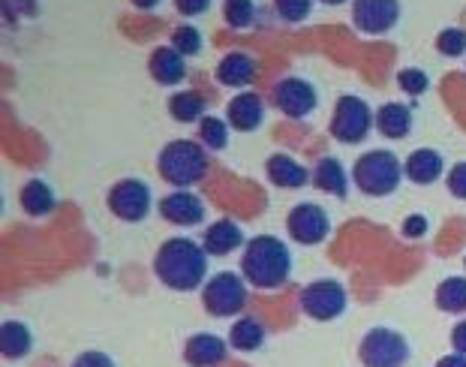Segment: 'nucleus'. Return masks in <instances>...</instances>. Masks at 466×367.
Wrapping results in <instances>:
<instances>
[{
    "mask_svg": "<svg viewBox=\"0 0 466 367\" xmlns=\"http://www.w3.org/2000/svg\"><path fill=\"white\" fill-rule=\"evenodd\" d=\"M172 46H175L184 57H196V55H199L202 48H205V39H202V31H199V27L181 25V27H175Z\"/></svg>",
    "mask_w": 466,
    "mask_h": 367,
    "instance_id": "obj_31",
    "label": "nucleus"
},
{
    "mask_svg": "<svg viewBox=\"0 0 466 367\" xmlns=\"http://www.w3.org/2000/svg\"><path fill=\"white\" fill-rule=\"evenodd\" d=\"M147 69H151V78L163 87H175L187 78V57L177 52V48L168 46H157L151 52V61H147Z\"/></svg>",
    "mask_w": 466,
    "mask_h": 367,
    "instance_id": "obj_15",
    "label": "nucleus"
},
{
    "mask_svg": "<svg viewBox=\"0 0 466 367\" xmlns=\"http://www.w3.org/2000/svg\"><path fill=\"white\" fill-rule=\"evenodd\" d=\"M265 175H268V181H271L274 187H280V190H299V187H307V181L313 178V172H307V166H301L289 154L268 157Z\"/></svg>",
    "mask_w": 466,
    "mask_h": 367,
    "instance_id": "obj_16",
    "label": "nucleus"
},
{
    "mask_svg": "<svg viewBox=\"0 0 466 367\" xmlns=\"http://www.w3.org/2000/svg\"><path fill=\"white\" fill-rule=\"evenodd\" d=\"M346 304H350V295H346V286L340 280H313L301 290V311L316 322H331L337 316H343Z\"/></svg>",
    "mask_w": 466,
    "mask_h": 367,
    "instance_id": "obj_9",
    "label": "nucleus"
},
{
    "mask_svg": "<svg viewBox=\"0 0 466 367\" xmlns=\"http://www.w3.org/2000/svg\"><path fill=\"white\" fill-rule=\"evenodd\" d=\"M436 307L442 313H463L466 311V277H445L436 286Z\"/></svg>",
    "mask_w": 466,
    "mask_h": 367,
    "instance_id": "obj_27",
    "label": "nucleus"
},
{
    "mask_svg": "<svg viewBox=\"0 0 466 367\" xmlns=\"http://www.w3.org/2000/svg\"><path fill=\"white\" fill-rule=\"evenodd\" d=\"M286 232L292 241H299L304 247L322 244L331 232V217L322 205L316 202H299L286 217Z\"/></svg>",
    "mask_w": 466,
    "mask_h": 367,
    "instance_id": "obj_10",
    "label": "nucleus"
},
{
    "mask_svg": "<svg viewBox=\"0 0 466 367\" xmlns=\"http://www.w3.org/2000/svg\"><path fill=\"white\" fill-rule=\"evenodd\" d=\"M241 274L256 290H280L292 274V250L277 235H256L244 244Z\"/></svg>",
    "mask_w": 466,
    "mask_h": 367,
    "instance_id": "obj_2",
    "label": "nucleus"
},
{
    "mask_svg": "<svg viewBox=\"0 0 466 367\" xmlns=\"http://www.w3.org/2000/svg\"><path fill=\"white\" fill-rule=\"evenodd\" d=\"M69 367H115V362L108 359L106 352H100V350H87V352L78 355V359Z\"/></svg>",
    "mask_w": 466,
    "mask_h": 367,
    "instance_id": "obj_36",
    "label": "nucleus"
},
{
    "mask_svg": "<svg viewBox=\"0 0 466 367\" xmlns=\"http://www.w3.org/2000/svg\"><path fill=\"white\" fill-rule=\"evenodd\" d=\"M130 4H133L136 9H142V13H151V9L160 6L163 0H130Z\"/></svg>",
    "mask_w": 466,
    "mask_h": 367,
    "instance_id": "obj_40",
    "label": "nucleus"
},
{
    "mask_svg": "<svg viewBox=\"0 0 466 367\" xmlns=\"http://www.w3.org/2000/svg\"><path fill=\"white\" fill-rule=\"evenodd\" d=\"M202 304L205 311L217 320H229L247 307V280L244 274L235 271H217L202 286Z\"/></svg>",
    "mask_w": 466,
    "mask_h": 367,
    "instance_id": "obj_5",
    "label": "nucleus"
},
{
    "mask_svg": "<svg viewBox=\"0 0 466 367\" xmlns=\"http://www.w3.org/2000/svg\"><path fill=\"white\" fill-rule=\"evenodd\" d=\"M208 166H211L208 148L193 138H175L157 157V172L175 190H190L193 184H199L208 175Z\"/></svg>",
    "mask_w": 466,
    "mask_h": 367,
    "instance_id": "obj_3",
    "label": "nucleus"
},
{
    "mask_svg": "<svg viewBox=\"0 0 466 367\" xmlns=\"http://www.w3.org/2000/svg\"><path fill=\"white\" fill-rule=\"evenodd\" d=\"M428 229H431V220H428L424 214H410V217L403 220V226H400V232H403L406 238H412V241H415V238H424V235H428Z\"/></svg>",
    "mask_w": 466,
    "mask_h": 367,
    "instance_id": "obj_35",
    "label": "nucleus"
},
{
    "mask_svg": "<svg viewBox=\"0 0 466 367\" xmlns=\"http://www.w3.org/2000/svg\"><path fill=\"white\" fill-rule=\"evenodd\" d=\"M18 202H22L27 217H48L55 211V193L43 178H31L18 193Z\"/></svg>",
    "mask_w": 466,
    "mask_h": 367,
    "instance_id": "obj_23",
    "label": "nucleus"
},
{
    "mask_svg": "<svg viewBox=\"0 0 466 367\" xmlns=\"http://www.w3.org/2000/svg\"><path fill=\"white\" fill-rule=\"evenodd\" d=\"M214 0H175L177 13L187 15V18H196V15H205L211 9Z\"/></svg>",
    "mask_w": 466,
    "mask_h": 367,
    "instance_id": "obj_37",
    "label": "nucleus"
},
{
    "mask_svg": "<svg viewBox=\"0 0 466 367\" xmlns=\"http://www.w3.org/2000/svg\"><path fill=\"white\" fill-rule=\"evenodd\" d=\"M256 73H259V64H256V57L247 55V52H229L214 69L217 82L226 85V87H247V85H253Z\"/></svg>",
    "mask_w": 466,
    "mask_h": 367,
    "instance_id": "obj_18",
    "label": "nucleus"
},
{
    "mask_svg": "<svg viewBox=\"0 0 466 367\" xmlns=\"http://www.w3.org/2000/svg\"><path fill=\"white\" fill-rule=\"evenodd\" d=\"M0 350H4L6 359H25V355L34 350L31 329L18 320H6L4 331H0Z\"/></svg>",
    "mask_w": 466,
    "mask_h": 367,
    "instance_id": "obj_24",
    "label": "nucleus"
},
{
    "mask_svg": "<svg viewBox=\"0 0 466 367\" xmlns=\"http://www.w3.org/2000/svg\"><path fill=\"white\" fill-rule=\"evenodd\" d=\"M400 22V0H352V25L367 36L391 34Z\"/></svg>",
    "mask_w": 466,
    "mask_h": 367,
    "instance_id": "obj_12",
    "label": "nucleus"
},
{
    "mask_svg": "<svg viewBox=\"0 0 466 367\" xmlns=\"http://www.w3.org/2000/svg\"><path fill=\"white\" fill-rule=\"evenodd\" d=\"M376 130L385 138H406L412 133V108L403 103H385L376 112Z\"/></svg>",
    "mask_w": 466,
    "mask_h": 367,
    "instance_id": "obj_22",
    "label": "nucleus"
},
{
    "mask_svg": "<svg viewBox=\"0 0 466 367\" xmlns=\"http://www.w3.org/2000/svg\"><path fill=\"white\" fill-rule=\"evenodd\" d=\"M403 163L398 154L391 151H367L361 154L359 160L352 166V181L355 187L364 193V196H376V199H382V196H391L394 190L400 187L403 181Z\"/></svg>",
    "mask_w": 466,
    "mask_h": 367,
    "instance_id": "obj_4",
    "label": "nucleus"
},
{
    "mask_svg": "<svg viewBox=\"0 0 466 367\" xmlns=\"http://www.w3.org/2000/svg\"><path fill=\"white\" fill-rule=\"evenodd\" d=\"M256 0H223V18L226 25L235 27V31H247V27L256 25Z\"/></svg>",
    "mask_w": 466,
    "mask_h": 367,
    "instance_id": "obj_28",
    "label": "nucleus"
},
{
    "mask_svg": "<svg viewBox=\"0 0 466 367\" xmlns=\"http://www.w3.org/2000/svg\"><path fill=\"white\" fill-rule=\"evenodd\" d=\"M403 172L412 184L428 187L433 181H440L445 172V157L436 151V148H415V151L406 157Z\"/></svg>",
    "mask_w": 466,
    "mask_h": 367,
    "instance_id": "obj_17",
    "label": "nucleus"
},
{
    "mask_svg": "<svg viewBox=\"0 0 466 367\" xmlns=\"http://www.w3.org/2000/svg\"><path fill=\"white\" fill-rule=\"evenodd\" d=\"M398 85H400L403 94L421 97L431 87V76L424 73V69H419V66H406V69H400V73H398Z\"/></svg>",
    "mask_w": 466,
    "mask_h": 367,
    "instance_id": "obj_33",
    "label": "nucleus"
},
{
    "mask_svg": "<svg viewBox=\"0 0 466 367\" xmlns=\"http://www.w3.org/2000/svg\"><path fill=\"white\" fill-rule=\"evenodd\" d=\"M199 138L208 151H223L229 145V121L223 117H214V115H205L199 121Z\"/></svg>",
    "mask_w": 466,
    "mask_h": 367,
    "instance_id": "obj_29",
    "label": "nucleus"
},
{
    "mask_svg": "<svg viewBox=\"0 0 466 367\" xmlns=\"http://www.w3.org/2000/svg\"><path fill=\"white\" fill-rule=\"evenodd\" d=\"M364 367H403L410 362V341L394 329H370L359 346Z\"/></svg>",
    "mask_w": 466,
    "mask_h": 367,
    "instance_id": "obj_7",
    "label": "nucleus"
},
{
    "mask_svg": "<svg viewBox=\"0 0 466 367\" xmlns=\"http://www.w3.org/2000/svg\"><path fill=\"white\" fill-rule=\"evenodd\" d=\"M202 244H205L208 256H229L238 250V247H244L247 241H244L241 226H238L235 220H229V217H223V220H214L211 226H208Z\"/></svg>",
    "mask_w": 466,
    "mask_h": 367,
    "instance_id": "obj_19",
    "label": "nucleus"
},
{
    "mask_svg": "<svg viewBox=\"0 0 466 367\" xmlns=\"http://www.w3.org/2000/svg\"><path fill=\"white\" fill-rule=\"evenodd\" d=\"M205 112H208L205 97L196 94V91H177V94L168 97V115H172L177 124H196V121H202Z\"/></svg>",
    "mask_w": 466,
    "mask_h": 367,
    "instance_id": "obj_25",
    "label": "nucleus"
},
{
    "mask_svg": "<svg viewBox=\"0 0 466 367\" xmlns=\"http://www.w3.org/2000/svg\"><path fill=\"white\" fill-rule=\"evenodd\" d=\"M319 4H325V6H343L346 0H319Z\"/></svg>",
    "mask_w": 466,
    "mask_h": 367,
    "instance_id": "obj_41",
    "label": "nucleus"
},
{
    "mask_svg": "<svg viewBox=\"0 0 466 367\" xmlns=\"http://www.w3.org/2000/svg\"><path fill=\"white\" fill-rule=\"evenodd\" d=\"M436 52L442 57H463L466 55V31L463 27H442L436 34Z\"/></svg>",
    "mask_w": 466,
    "mask_h": 367,
    "instance_id": "obj_30",
    "label": "nucleus"
},
{
    "mask_svg": "<svg viewBox=\"0 0 466 367\" xmlns=\"http://www.w3.org/2000/svg\"><path fill=\"white\" fill-rule=\"evenodd\" d=\"M445 187H449V193L454 199L466 202V163H454L451 172L445 175Z\"/></svg>",
    "mask_w": 466,
    "mask_h": 367,
    "instance_id": "obj_34",
    "label": "nucleus"
},
{
    "mask_svg": "<svg viewBox=\"0 0 466 367\" xmlns=\"http://www.w3.org/2000/svg\"><path fill=\"white\" fill-rule=\"evenodd\" d=\"M436 367H466V355L451 352V355H445V359L436 362Z\"/></svg>",
    "mask_w": 466,
    "mask_h": 367,
    "instance_id": "obj_39",
    "label": "nucleus"
},
{
    "mask_svg": "<svg viewBox=\"0 0 466 367\" xmlns=\"http://www.w3.org/2000/svg\"><path fill=\"white\" fill-rule=\"evenodd\" d=\"M229 343L238 352H253L265 343V325L256 316H241L229 329Z\"/></svg>",
    "mask_w": 466,
    "mask_h": 367,
    "instance_id": "obj_26",
    "label": "nucleus"
},
{
    "mask_svg": "<svg viewBox=\"0 0 466 367\" xmlns=\"http://www.w3.org/2000/svg\"><path fill=\"white\" fill-rule=\"evenodd\" d=\"M226 121L238 133H253L265 124V100L256 91L235 94L226 106Z\"/></svg>",
    "mask_w": 466,
    "mask_h": 367,
    "instance_id": "obj_14",
    "label": "nucleus"
},
{
    "mask_svg": "<svg viewBox=\"0 0 466 367\" xmlns=\"http://www.w3.org/2000/svg\"><path fill=\"white\" fill-rule=\"evenodd\" d=\"M313 4H316V0H274V9H277V15H280L283 22L301 25V22H307V18L313 15Z\"/></svg>",
    "mask_w": 466,
    "mask_h": 367,
    "instance_id": "obj_32",
    "label": "nucleus"
},
{
    "mask_svg": "<svg viewBox=\"0 0 466 367\" xmlns=\"http://www.w3.org/2000/svg\"><path fill=\"white\" fill-rule=\"evenodd\" d=\"M451 346H454V352L466 355V320H461L458 325H454V331H451Z\"/></svg>",
    "mask_w": 466,
    "mask_h": 367,
    "instance_id": "obj_38",
    "label": "nucleus"
},
{
    "mask_svg": "<svg viewBox=\"0 0 466 367\" xmlns=\"http://www.w3.org/2000/svg\"><path fill=\"white\" fill-rule=\"evenodd\" d=\"M157 280L175 292H193L208 280V250L193 238H168L154 256Z\"/></svg>",
    "mask_w": 466,
    "mask_h": 367,
    "instance_id": "obj_1",
    "label": "nucleus"
},
{
    "mask_svg": "<svg viewBox=\"0 0 466 367\" xmlns=\"http://www.w3.org/2000/svg\"><path fill=\"white\" fill-rule=\"evenodd\" d=\"M373 127H376V115H373V108L367 106V100H361V97H355V94H346L337 100L334 115H331V136L337 142L359 145L370 136Z\"/></svg>",
    "mask_w": 466,
    "mask_h": 367,
    "instance_id": "obj_6",
    "label": "nucleus"
},
{
    "mask_svg": "<svg viewBox=\"0 0 466 367\" xmlns=\"http://www.w3.org/2000/svg\"><path fill=\"white\" fill-rule=\"evenodd\" d=\"M157 211H160L166 223L184 226V229H193V226H199L205 220V202L190 190H175V193L163 196L160 205H157Z\"/></svg>",
    "mask_w": 466,
    "mask_h": 367,
    "instance_id": "obj_13",
    "label": "nucleus"
},
{
    "mask_svg": "<svg viewBox=\"0 0 466 367\" xmlns=\"http://www.w3.org/2000/svg\"><path fill=\"white\" fill-rule=\"evenodd\" d=\"M106 205L117 220L124 223H142L154 208V196L151 187H147L142 178H124L117 181L106 196Z\"/></svg>",
    "mask_w": 466,
    "mask_h": 367,
    "instance_id": "obj_8",
    "label": "nucleus"
},
{
    "mask_svg": "<svg viewBox=\"0 0 466 367\" xmlns=\"http://www.w3.org/2000/svg\"><path fill=\"white\" fill-rule=\"evenodd\" d=\"M226 359V341L217 334H193L184 343V362L190 367H217Z\"/></svg>",
    "mask_w": 466,
    "mask_h": 367,
    "instance_id": "obj_20",
    "label": "nucleus"
},
{
    "mask_svg": "<svg viewBox=\"0 0 466 367\" xmlns=\"http://www.w3.org/2000/svg\"><path fill=\"white\" fill-rule=\"evenodd\" d=\"M274 106L280 108L286 117L292 121H304L316 112L319 106V94H316L313 82H307L301 76H286L274 85Z\"/></svg>",
    "mask_w": 466,
    "mask_h": 367,
    "instance_id": "obj_11",
    "label": "nucleus"
},
{
    "mask_svg": "<svg viewBox=\"0 0 466 367\" xmlns=\"http://www.w3.org/2000/svg\"><path fill=\"white\" fill-rule=\"evenodd\" d=\"M313 187L322 193L334 196V199H346L350 196V178H346V168L337 157H322L313 168Z\"/></svg>",
    "mask_w": 466,
    "mask_h": 367,
    "instance_id": "obj_21",
    "label": "nucleus"
}]
</instances>
